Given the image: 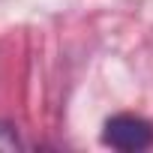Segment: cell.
Masks as SVG:
<instances>
[{
    "instance_id": "1",
    "label": "cell",
    "mask_w": 153,
    "mask_h": 153,
    "mask_svg": "<svg viewBox=\"0 0 153 153\" xmlns=\"http://www.w3.org/2000/svg\"><path fill=\"white\" fill-rule=\"evenodd\" d=\"M102 141L114 150H147L153 144V126L138 114H114L105 123Z\"/></svg>"
},
{
    "instance_id": "2",
    "label": "cell",
    "mask_w": 153,
    "mask_h": 153,
    "mask_svg": "<svg viewBox=\"0 0 153 153\" xmlns=\"http://www.w3.org/2000/svg\"><path fill=\"white\" fill-rule=\"evenodd\" d=\"M21 150V141L15 135V129L9 123H0V153H15Z\"/></svg>"
}]
</instances>
